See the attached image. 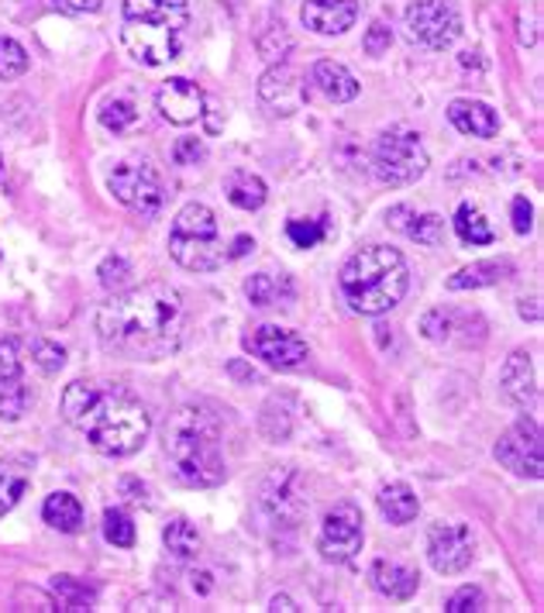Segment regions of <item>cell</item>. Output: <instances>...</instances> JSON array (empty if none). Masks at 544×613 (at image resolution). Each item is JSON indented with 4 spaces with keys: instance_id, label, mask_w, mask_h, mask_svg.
Returning <instances> with one entry per match:
<instances>
[{
    "instance_id": "cell-35",
    "label": "cell",
    "mask_w": 544,
    "mask_h": 613,
    "mask_svg": "<svg viewBox=\"0 0 544 613\" xmlns=\"http://www.w3.org/2000/svg\"><path fill=\"white\" fill-rule=\"evenodd\" d=\"M31 363L46 376H56L66 366V348L59 342H49V338H34L31 342Z\"/></svg>"
},
{
    "instance_id": "cell-32",
    "label": "cell",
    "mask_w": 544,
    "mask_h": 613,
    "mask_svg": "<svg viewBox=\"0 0 544 613\" xmlns=\"http://www.w3.org/2000/svg\"><path fill=\"white\" fill-rule=\"evenodd\" d=\"M100 125H103L107 131H115V135H125V131H131V128L138 125V111H135V103H131V100H125V97H118V100H107V103L100 107Z\"/></svg>"
},
{
    "instance_id": "cell-17",
    "label": "cell",
    "mask_w": 544,
    "mask_h": 613,
    "mask_svg": "<svg viewBox=\"0 0 544 613\" xmlns=\"http://www.w3.org/2000/svg\"><path fill=\"white\" fill-rule=\"evenodd\" d=\"M358 18V0H307L300 21L317 34H342Z\"/></svg>"
},
{
    "instance_id": "cell-8",
    "label": "cell",
    "mask_w": 544,
    "mask_h": 613,
    "mask_svg": "<svg viewBox=\"0 0 544 613\" xmlns=\"http://www.w3.org/2000/svg\"><path fill=\"white\" fill-rule=\"evenodd\" d=\"M107 190L115 194V200L141 214V218H156L166 200L162 176L152 162H118L107 176Z\"/></svg>"
},
{
    "instance_id": "cell-38",
    "label": "cell",
    "mask_w": 544,
    "mask_h": 613,
    "mask_svg": "<svg viewBox=\"0 0 544 613\" xmlns=\"http://www.w3.org/2000/svg\"><path fill=\"white\" fill-rule=\"evenodd\" d=\"M286 235H289V241H294L297 248H314L317 241H324V235H328V225H324V221L294 218V221L286 225Z\"/></svg>"
},
{
    "instance_id": "cell-14",
    "label": "cell",
    "mask_w": 544,
    "mask_h": 613,
    "mask_svg": "<svg viewBox=\"0 0 544 613\" xmlns=\"http://www.w3.org/2000/svg\"><path fill=\"white\" fill-rule=\"evenodd\" d=\"M156 107L159 115L169 121V125H179L187 128L194 125L197 118H204V93L197 83H190L187 77H172L159 87L156 93Z\"/></svg>"
},
{
    "instance_id": "cell-54",
    "label": "cell",
    "mask_w": 544,
    "mask_h": 613,
    "mask_svg": "<svg viewBox=\"0 0 544 613\" xmlns=\"http://www.w3.org/2000/svg\"><path fill=\"white\" fill-rule=\"evenodd\" d=\"M0 176H4V156H0Z\"/></svg>"
},
{
    "instance_id": "cell-7",
    "label": "cell",
    "mask_w": 544,
    "mask_h": 613,
    "mask_svg": "<svg viewBox=\"0 0 544 613\" xmlns=\"http://www.w3.org/2000/svg\"><path fill=\"white\" fill-rule=\"evenodd\" d=\"M404 28L414 46L442 52L455 46V39L462 34V14L455 0H414L404 14Z\"/></svg>"
},
{
    "instance_id": "cell-2",
    "label": "cell",
    "mask_w": 544,
    "mask_h": 613,
    "mask_svg": "<svg viewBox=\"0 0 544 613\" xmlns=\"http://www.w3.org/2000/svg\"><path fill=\"white\" fill-rule=\"evenodd\" d=\"M62 417L69 427H77L87 442L111 458L135 455L145 442H149L152 417L131 393L118 386H100L77 379L62 393Z\"/></svg>"
},
{
    "instance_id": "cell-11",
    "label": "cell",
    "mask_w": 544,
    "mask_h": 613,
    "mask_svg": "<svg viewBox=\"0 0 544 613\" xmlns=\"http://www.w3.org/2000/svg\"><path fill=\"white\" fill-rule=\"evenodd\" d=\"M476 558V537L468 524H434L427 534V562L434 572L455 575L465 572Z\"/></svg>"
},
{
    "instance_id": "cell-21",
    "label": "cell",
    "mask_w": 544,
    "mask_h": 613,
    "mask_svg": "<svg viewBox=\"0 0 544 613\" xmlns=\"http://www.w3.org/2000/svg\"><path fill=\"white\" fill-rule=\"evenodd\" d=\"M125 21H159L172 28L190 24L187 0H125Z\"/></svg>"
},
{
    "instance_id": "cell-1",
    "label": "cell",
    "mask_w": 544,
    "mask_h": 613,
    "mask_svg": "<svg viewBox=\"0 0 544 613\" xmlns=\"http://www.w3.org/2000/svg\"><path fill=\"white\" fill-rule=\"evenodd\" d=\"M97 335L111 352L145 358V363L166 358L184 345L187 335L184 294L169 283H145L128 294H115V300L97 314Z\"/></svg>"
},
{
    "instance_id": "cell-40",
    "label": "cell",
    "mask_w": 544,
    "mask_h": 613,
    "mask_svg": "<svg viewBox=\"0 0 544 613\" xmlns=\"http://www.w3.org/2000/svg\"><path fill=\"white\" fill-rule=\"evenodd\" d=\"M421 332H424V338H431V342H448V335H452V314H448L445 307L427 310V314L421 317Z\"/></svg>"
},
{
    "instance_id": "cell-24",
    "label": "cell",
    "mask_w": 544,
    "mask_h": 613,
    "mask_svg": "<svg viewBox=\"0 0 544 613\" xmlns=\"http://www.w3.org/2000/svg\"><path fill=\"white\" fill-rule=\"evenodd\" d=\"M245 297L251 307H283L294 300V279L289 276H273V273H256L245 279Z\"/></svg>"
},
{
    "instance_id": "cell-44",
    "label": "cell",
    "mask_w": 544,
    "mask_h": 613,
    "mask_svg": "<svg viewBox=\"0 0 544 613\" xmlns=\"http://www.w3.org/2000/svg\"><path fill=\"white\" fill-rule=\"evenodd\" d=\"M393 42V31L386 21H373V28L366 31V42H362V49H366L369 56H383Z\"/></svg>"
},
{
    "instance_id": "cell-4",
    "label": "cell",
    "mask_w": 544,
    "mask_h": 613,
    "mask_svg": "<svg viewBox=\"0 0 544 613\" xmlns=\"http://www.w3.org/2000/svg\"><path fill=\"white\" fill-rule=\"evenodd\" d=\"M338 290L345 304L355 314L379 317L393 310L411 290V269L407 259L389 245H369L355 251V256L338 273Z\"/></svg>"
},
{
    "instance_id": "cell-52",
    "label": "cell",
    "mask_w": 544,
    "mask_h": 613,
    "mask_svg": "<svg viewBox=\"0 0 544 613\" xmlns=\"http://www.w3.org/2000/svg\"><path fill=\"white\" fill-rule=\"evenodd\" d=\"M269 610H273V613H279V610H283V613H294V610H300V606H297L294 600H289V596H273Z\"/></svg>"
},
{
    "instance_id": "cell-46",
    "label": "cell",
    "mask_w": 544,
    "mask_h": 613,
    "mask_svg": "<svg viewBox=\"0 0 544 613\" xmlns=\"http://www.w3.org/2000/svg\"><path fill=\"white\" fill-rule=\"evenodd\" d=\"M52 11H62V14H93L100 11L103 0H46Z\"/></svg>"
},
{
    "instance_id": "cell-22",
    "label": "cell",
    "mask_w": 544,
    "mask_h": 613,
    "mask_svg": "<svg viewBox=\"0 0 544 613\" xmlns=\"http://www.w3.org/2000/svg\"><path fill=\"white\" fill-rule=\"evenodd\" d=\"M514 276V263L511 259H486V263H473L458 269L455 276H448V290L462 294V290H483V286H496L503 279Z\"/></svg>"
},
{
    "instance_id": "cell-39",
    "label": "cell",
    "mask_w": 544,
    "mask_h": 613,
    "mask_svg": "<svg viewBox=\"0 0 544 613\" xmlns=\"http://www.w3.org/2000/svg\"><path fill=\"white\" fill-rule=\"evenodd\" d=\"M442 231H445V221L438 218V214H424V218H417L407 228V238H414L417 245H438L442 241Z\"/></svg>"
},
{
    "instance_id": "cell-26",
    "label": "cell",
    "mask_w": 544,
    "mask_h": 613,
    "mask_svg": "<svg viewBox=\"0 0 544 613\" xmlns=\"http://www.w3.org/2000/svg\"><path fill=\"white\" fill-rule=\"evenodd\" d=\"M28 483H31L28 458H0V517L18 507Z\"/></svg>"
},
{
    "instance_id": "cell-43",
    "label": "cell",
    "mask_w": 544,
    "mask_h": 613,
    "mask_svg": "<svg viewBox=\"0 0 544 613\" xmlns=\"http://www.w3.org/2000/svg\"><path fill=\"white\" fill-rule=\"evenodd\" d=\"M204 159H207V149H204L200 138H179L176 141V149H172V162L176 166H197Z\"/></svg>"
},
{
    "instance_id": "cell-28",
    "label": "cell",
    "mask_w": 544,
    "mask_h": 613,
    "mask_svg": "<svg viewBox=\"0 0 544 613\" xmlns=\"http://www.w3.org/2000/svg\"><path fill=\"white\" fill-rule=\"evenodd\" d=\"M42 517L49 527L62 531V534H77L83 527V507L72 493H52L42 503Z\"/></svg>"
},
{
    "instance_id": "cell-48",
    "label": "cell",
    "mask_w": 544,
    "mask_h": 613,
    "mask_svg": "<svg viewBox=\"0 0 544 613\" xmlns=\"http://www.w3.org/2000/svg\"><path fill=\"white\" fill-rule=\"evenodd\" d=\"M534 225V207L527 204V197H514V231L527 235Z\"/></svg>"
},
{
    "instance_id": "cell-36",
    "label": "cell",
    "mask_w": 544,
    "mask_h": 613,
    "mask_svg": "<svg viewBox=\"0 0 544 613\" xmlns=\"http://www.w3.org/2000/svg\"><path fill=\"white\" fill-rule=\"evenodd\" d=\"M289 49H294V42H289V34H286L283 21H273V24L259 34V52H263L273 66L283 62Z\"/></svg>"
},
{
    "instance_id": "cell-23",
    "label": "cell",
    "mask_w": 544,
    "mask_h": 613,
    "mask_svg": "<svg viewBox=\"0 0 544 613\" xmlns=\"http://www.w3.org/2000/svg\"><path fill=\"white\" fill-rule=\"evenodd\" d=\"M376 503H379V514H383L389 524H396V527L411 524V521L421 514V500H417V493H414L407 483H386V486L379 490Z\"/></svg>"
},
{
    "instance_id": "cell-41",
    "label": "cell",
    "mask_w": 544,
    "mask_h": 613,
    "mask_svg": "<svg viewBox=\"0 0 544 613\" xmlns=\"http://www.w3.org/2000/svg\"><path fill=\"white\" fill-rule=\"evenodd\" d=\"M445 610L448 613H479V610H486V596H483L479 586H462L448 596Z\"/></svg>"
},
{
    "instance_id": "cell-53",
    "label": "cell",
    "mask_w": 544,
    "mask_h": 613,
    "mask_svg": "<svg viewBox=\"0 0 544 613\" xmlns=\"http://www.w3.org/2000/svg\"><path fill=\"white\" fill-rule=\"evenodd\" d=\"M534 304H537V300H524V304H521V317H524V320H527V317H531V320L541 317V310H537Z\"/></svg>"
},
{
    "instance_id": "cell-45",
    "label": "cell",
    "mask_w": 544,
    "mask_h": 613,
    "mask_svg": "<svg viewBox=\"0 0 544 613\" xmlns=\"http://www.w3.org/2000/svg\"><path fill=\"white\" fill-rule=\"evenodd\" d=\"M18 376H21L18 345L14 342H0V383H4V379H18Z\"/></svg>"
},
{
    "instance_id": "cell-12",
    "label": "cell",
    "mask_w": 544,
    "mask_h": 613,
    "mask_svg": "<svg viewBox=\"0 0 544 613\" xmlns=\"http://www.w3.org/2000/svg\"><path fill=\"white\" fill-rule=\"evenodd\" d=\"M500 465H506L517 476L541 479L544 476V462H541V427L534 417H521L514 427H506V435L496 445Z\"/></svg>"
},
{
    "instance_id": "cell-20",
    "label": "cell",
    "mask_w": 544,
    "mask_h": 613,
    "mask_svg": "<svg viewBox=\"0 0 544 613\" xmlns=\"http://www.w3.org/2000/svg\"><path fill=\"white\" fill-rule=\"evenodd\" d=\"M310 80H314V87H317L324 97L335 100V103H348V100H355L358 90H362L358 80L352 77V69L342 66V62H335V59H320V62H314Z\"/></svg>"
},
{
    "instance_id": "cell-37",
    "label": "cell",
    "mask_w": 544,
    "mask_h": 613,
    "mask_svg": "<svg viewBox=\"0 0 544 613\" xmlns=\"http://www.w3.org/2000/svg\"><path fill=\"white\" fill-rule=\"evenodd\" d=\"M28 69V52L24 46H18L14 39H4L0 34V80H14Z\"/></svg>"
},
{
    "instance_id": "cell-5",
    "label": "cell",
    "mask_w": 544,
    "mask_h": 613,
    "mask_svg": "<svg viewBox=\"0 0 544 613\" xmlns=\"http://www.w3.org/2000/svg\"><path fill=\"white\" fill-rule=\"evenodd\" d=\"M169 256L190 273H214L225 266L228 251L207 204H187L176 214L169 231Z\"/></svg>"
},
{
    "instance_id": "cell-3",
    "label": "cell",
    "mask_w": 544,
    "mask_h": 613,
    "mask_svg": "<svg viewBox=\"0 0 544 613\" xmlns=\"http://www.w3.org/2000/svg\"><path fill=\"white\" fill-rule=\"evenodd\" d=\"M166 458L172 479L190 490L225 483L228 468L221 455V421L200 404L179 407L166 424Z\"/></svg>"
},
{
    "instance_id": "cell-50",
    "label": "cell",
    "mask_w": 544,
    "mask_h": 613,
    "mask_svg": "<svg viewBox=\"0 0 544 613\" xmlns=\"http://www.w3.org/2000/svg\"><path fill=\"white\" fill-rule=\"evenodd\" d=\"M190 586H194V593H200V596H207V593L214 590V583H210L207 572H194V575H190Z\"/></svg>"
},
{
    "instance_id": "cell-49",
    "label": "cell",
    "mask_w": 544,
    "mask_h": 613,
    "mask_svg": "<svg viewBox=\"0 0 544 613\" xmlns=\"http://www.w3.org/2000/svg\"><path fill=\"white\" fill-rule=\"evenodd\" d=\"M411 221H414V210H411V207H393V210L386 214V225H389L393 231H404V235H407Z\"/></svg>"
},
{
    "instance_id": "cell-15",
    "label": "cell",
    "mask_w": 544,
    "mask_h": 613,
    "mask_svg": "<svg viewBox=\"0 0 544 613\" xmlns=\"http://www.w3.org/2000/svg\"><path fill=\"white\" fill-rule=\"evenodd\" d=\"M300 479L294 468H279V473H273L263 486V507L269 511L273 521L279 524H297L304 517V507L307 500L297 493Z\"/></svg>"
},
{
    "instance_id": "cell-33",
    "label": "cell",
    "mask_w": 544,
    "mask_h": 613,
    "mask_svg": "<svg viewBox=\"0 0 544 613\" xmlns=\"http://www.w3.org/2000/svg\"><path fill=\"white\" fill-rule=\"evenodd\" d=\"M24 407H28V386L21 383V376L0 383V421H8V424L21 421Z\"/></svg>"
},
{
    "instance_id": "cell-25",
    "label": "cell",
    "mask_w": 544,
    "mask_h": 613,
    "mask_svg": "<svg viewBox=\"0 0 544 613\" xmlns=\"http://www.w3.org/2000/svg\"><path fill=\"white\" fill-rule=\"evenodd\" d=\"M500 383H503V393L511 396L514 404H527L531 396H534V366H531V355L524 348H517L503 363Z\"/></svg>"
},
{
    "instance_id": "cell-31",
    "label": "cell",
    "mask_w": 544,
    "mask_h": 613,
    "mask_svg": "<svg viewBox=\"0 0 544 613\" xmlns=\"http://www.w3.org/2000/svg\"><path fill=\"white\" fill-rule=\"evenodd\" d=\"M52 593H56V610H90L93 606V590L77 583L72 575H56Z\"/></svg>"
},
{
    "instance_id": "cell-27",
    "label": "cell",
    "mask_w": 544,
    "mask_h": 613,
    "mask_svg": "<svg viewBox=\"0 0 544 613\" xmlns=\"http://www.w3.org/2000/svg\"><path fill=\"white\" fill-rule=\"evenodd\" d=\"M225 197L238 207V210H259L269 197L266 184L256 176V172H248V169H235L228 176V184H225Z\"/></svg>"
},
{
    "instance_id": "cell-47",
    "label": "cell",
    "mask_w": 544,
    "mask_h": 613,
    "mask_svg": "<svg viewBox=\"0 0 544 613\" xmlns=\"http://www.w3.org/2000/svg\"><path fill=\"white\" fill-rule=\"evenodd\" d=\"M118 490H121L131 503H145V507H152V493H149V486H145L141 479H135V476H121Z\"/></svg>"
},
{
    "instance_id": "cell-29",
    "label": "cell",
    "mask_w": 544,
    "mask_h": 613,
    "mask_svg": "<svg viewBox=\"0 0 544 613\" xmlns=\"http://www.w3.org/2000/svg\"><path fill=\"white\" fill-rule=\"evenodd\" d=\"M452 225H455L458 241H465V245H493V241H496L489 221L483 218V210H479L476 204H462V207L455 210V221H452Z\"/></svg>"
},
{
    "instance_id": "cell-51",
    "label": "cell",
    "mask_w": 544,
    "mask_h": 613,
    "mask_svg": "<svg viewBox=\"0 0 544 613\" xmlns=\"http://www.w3.org/2000/svg\"><path fill=\"white\" fill-rule=\"evenodd\" d=\"M248 248H256V241H251L248 235H238V238H235V245H231V251H228V259H241Z\"/></svg>"
},
{
    "instance_id": "cell-42",
    "label": "cell",
    "mask_w": 544,
    "mask_h": 613,
    "mask_svg": "<svg viewBox=\"0 0 544 613\" xmlns=\"http://www.w3.org/2000/svg\"><path fill=\"white\" fill-rule=\"evenodd\" d=\"M100 283L107 286V290H121V286L128 283V276H131V266L121 259V256H107L103 263H100Z\"/></svg>"
},
{
    "instance_id": "cell-18",
    "label": "cell",
    "mask_w": 544,
    "mask_h": 613,
    "mask_svg": "<svg viewBox=\"0 0 544 613\" xmlns=\"http://www.w3.org/2000/svg\"><path fill=\"white\" fill-rule=\"evenodd\" d=\"M448 121L462 135H473V138H493L500 131V115L483 100H465V97L452 100L448 103Z\"/></svg>"
},
{
    "instance_id": "cell-19",
    "label": "cell",
    "mask_w": 544,
    "mask_h": 613,
    "mask_svg": "<svg viewBox=\"0 0 544 613\" xmlns=\"http://www.w3.org/2000/svg\"><path fill=\"white\" fill-rule=\"evenodd\" d=\"M369 580L376 586V593L389 596V600H411L421 586V575L400 562H386V558H376L373 568H369Z\"/></svg>"
},
{
    "instance_id": "cell-9",
    "label": "cell",
    "mask_w": 544,
    "mask_h": 613,
    "mask_svg": "<svg viewBox=\"0 0 544 613\" xmlns=\"http://www.w3.org/2000/svg\"><path fill=\"white\" fill-rule=\"evenodd\" d=\"M121 42L128 56L138 59L141 66H166L184 52V28L159 21H125Z\"/></svg>"
},
{
    "instance_id": "cell-30",
    "label": "cell",
    "mask_w": 544,
    "mask_h": 613,
    "mask_svg": "<svg viewBox=\"0 0 544 613\" xmlns=\"http://www.w3.org/2000/svg\"><path fill=\"white\" fill-rule=\"evenodd\" d=\"M162 541H166V548H169L176 558H197V555H200V534H197V527H194L190 521H184V517H176V521L166 524Z\"/></svg>"
},
{
    "instance_id": "cell-34",
    "label": "cell",
    "mask_w": 544,
    "mask_h": 613,
    "mask_svg": "<svg viewBox=\"0 0 544 613\" xmlns=\"http://www.w3.org/2000/svg\"><path fill=\"white\" fill-rule=\"evenodd\" d=\"M103 537L111 541V545L118 548H131L135 545V524L125 511L111 507V511H103Z\"/></svg>"
},
{
    "instance_id": "cell-6",
    "label": "cell",
    "mask_w": 544,
    "mask_h": 613,
    "mask_svg": "<svg viewBox=\"0 0 544 613\" xmlns=\"http://www.w3.org/2000/svg\"><path fill=\"white\" fill-rule=\"evenodd\" d=\"M373 172L383 187H411L427 172V152L417 131L389 128L373 149Z\"/></svg>"
},
{
    "instance_id": "cell-13",
    "label": "cell",
    "mask_w": 544,
    "mask_h": 613,
    "mask_svg": "<svg viewBox=\"0 0 544 613\" xmlns=\"http://www.w3.org/2000/svg\"><path fill=\"white\" fill-rule=\"evenodd\" d=\"M245 348L256 358H263V363H269L273 369H300L310 355L307 342L297 332L279 328V324H259V328L245 338Z\"/></svg>"
},
{
    "instance_id": "cell-10",
    "label": "cell",
    "mask_w": 544,
    "mask_h": 613,
    "mask_svg": "<svg viewBox=\"0 0 544 613\" xmlns=\"http://www.w3.org/2000/svg\"><path fill=\"white\" fill-rule=\"evenodd\" d=\"M362 541H366V531H362V511L355 507V503H338V507H332L320 524L317 548L328 562H352L362 552Z\"/></svg>"
},
{
    "instance_id": "cell-16",
    "label": "cell",
    "mask_w": 544,
    "mask_h": 613,
    "mask_svg": "<svg viewBox=\"0 0 544 613\" xmlns=\"http://www.w3.org/2000/svg\"><path fill=\"white\" fill-rule=\"evenodd\" d=\"M259 97L276 107V115H294L304 107L307 100V90L300 83V73L294 66H286V62H276L269 73H263L259 80Z\"/></svg>"
}]
</instances>
